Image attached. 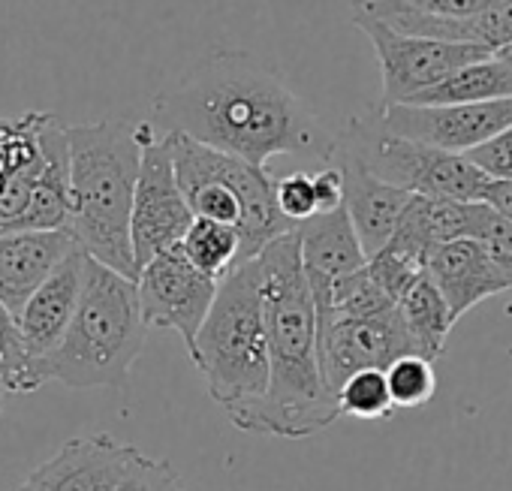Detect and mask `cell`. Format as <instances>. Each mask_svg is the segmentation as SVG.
<instances>
[{
	"instance_id": "d4e9b609",
	"label": "cell",
	"mask_w": 512,
	"mask_h": 491,
	"mask_svg": "<svg viewBox=\"0 0 512 491\" xmlns=\"http://www.w3.org/2000/svg\"><path fill=\"white\" fill-rule=\"evenodd\" d=\"M389 392L398 410H419L437 395L434 362L425 356H401L386 368Z\"/></svg>"
},
{
	"instance_id": "9a60e30c",
	"label": "cell",
	"mask_w": 512,
	"mask_h": 491,
	"mask_svg": "<svg viewBox=\"0 0 512 491\" xmlns=\"http://www.w3.org/2000/svg\"><path fill=\"white\" fill-rule=\"evenodd\" d=\"M70 229H25L0 235V302L22 317L31 296L76 251Z\"/></svg>"
},
{
	"instance_id": "f546056e",
	"label": "cell",
	"mask_w": 512,
	"mask_h": 491,
	"mask_svg": "<svg viewBox=\"0 0 512 491\" xmlns=\"http://www.w3.org/2000/svg\"><path fill=\"white\" fill-rule=\"evenodd\" d=\"M476 25H479V43L494 55L512 46V0H503L494 10L482 13Z\"/></svg>"
},
{
	"instance_id": "4fadbf2b",
	"label": "cell",
	"mask_w": 512,
	"mask_h": 491,
	"mask_svg": "<svg viewBox=\"0 0 512 491\" xmlns=\"http://www.w3.org/2000/svg\"><path fill=\"white\" fill-rule=\"evenodd\" d=\"M136 455L133 443L112 434L73 437L34 467L19 491H118Z\"/></svg>"
},
{
	"instance_id": "3957f363",
	"label": "cell",
	"mask_w": 512,
	"mask_h": 491,
	"mask_svg": "<svg viewBox=\"0 0 512 491\" xmlns=\"http://www.w3.org/2000/svg\"><path fill=\"white\" fill-rule=\"evenodd\" d=\"M142 166L136 124L97 121L70 127V232L79 248L127 275L139 278L133 254V199Z\"/></svg>"
},
{
	"instance_id": "8992f818",
	"label": "cell",
	"mask_w": 512,
	"mask_h": 491,
	"mask_svg": "<svg viewBox=\"0 0 512 491\" xmlns=\"http://www.w3.org/2000/svg\"><path fill=\"white\" fill-rule=\"evenodd\" d=\"M166 136L178 184L193 214L235 226L241 232V260L260 257L275 238L299 229V223L278 205V178L263 166H253L175 130H166Z\"/></svg>"
},
{
	"instance_id": "603a6c76",
	"label": "cell",
	"mask_w": 512,
	"mask_h": 491,
	"mask_svg": "<svg viewBox=\"0 0 512 491\" xmlns=\"http://www.w3.org/2000/svg\"><path fill=\"white\" fill-rule=\"evenodd\" d=\"M0 383L7 386V392L16 395H28L46 386L40 368L28 353L19 317L4 302H0Z\"/></svg>"
},
{
	"instance_id": "7c38bea8",
	"label": "cell",
	"mask_w": 512,
	"mask_h": 491,
	"mask_svg": "<svg viewBox=\"0 0 512 491\" xmlns=\"http://www.w3.org/2000/svg\"><path fill=\"white\" fill-rule=\"evenodd\" d=\"M401 356H419V350L398 305L377 317L338 320L320 332V365L335 395L356 371L389 368Z\"/></svg>"
},
{
	"instance_id": "5b68a950",
	"label": "cell",
	"mask_w": 512,
	"mask_h": 491,
	"mask_svg": "<svg viewBox=\"0 0 512 491\" xmlns=\"http://www.w3.org/2000/svg\"><path fill=\"white\" fill-rule=\"evenodd\" d=\"M208 395L223 413L269 392V323L260 257L241 260L220 278L217 299L190 353Z\"/></svg>"
},
{
	"instance_id": "f1b7e54d",
	"label": "cell",
	"mask_w": 512,
	"mask_h": 491,
	"mask_svg": "<svg viewBox=\"0 0 512 491\" xmlns=\"http://www.w3.org/2000/svg\"><path fill=\"white\" fill-rule=\"evenodd\" d=\"M488 178H512V127L464 154Z\"/></svg>"
},
{
	"instance_id": "8fae6325",
	"label": "cell",
	"mask_w": 512,
	"mask_h": 491,
	"mask_svg": "<svg viewBox=\"0 0 512 491\" xmlns=\"http://www.w3.org/2000/svg\"><path fill=\"white\" fill-rule=\"evenodd\" d=\"M377 109V106H374ZM386 130L422 145H434L452 154H467L482 142L512 127V97L491 103H455V106H389L377 109Z\"/></svg>"
},
{
	"instance_id": "836d02e7",
	"label": "cell",
	"mask_w": 512,
	"mask_h": 491,
	"mask_svg": "<svg viewBox=\"0 0 512 491\" xmlns=\"http://www.w3.org/2000/svg\"><path fill=\"white\" fill-rule=\"evenodd\" d=\"M4 395H7V386L0 383V407H4Z\"/></svg>"
},
{
	"instance_id": "277c9868",
	"label": "cell",
	"mask_w": 512,
	"mask_h": 491,
	"mask_svg": "<svg viewBox=\"0 0 512 491\" xmlns=\"http://www.w3.org/2000/svg\"><path fill=\"white\" fill-rule=\"evenodd\" d=\"M145 338L136 281L88 257L79 308L46 362V377L70 389H121L142 356Z\"/></svg>"
},
{
	"instance_id": "30bf717a",
	"label": "cell",
	"mask_w": 512,
	"mask_h": 491,
	"mask_svg": "<svg viewBox=\"0 0 512 491\" xmlns=\"http://www.w3.org/2000/svg\"><path fill=\"white\" fill-rule=\"evenodd\" d=\"M136 287L145 326L178 332L187 353H193L196 335L217 299L220 281L196 269L181 244H175L142 266Z\"/></svg>"
},
{
	"instance_id": "484cf974",
	"label": "cell",
	"mask_w": 512,
	"mask_h": 491,
	"mask_svg": "<svg viewBox=\"0 0 512 491\" xmlns=\"http://www.w3.org/2000/svg\"><path fill=\"white\" fill-rule=\"evenodd\" d=\"M368 272L398 302L413 287V281L425 272V266L419 260H413V257H407V254H401V251H395V248H389V244H386L380 254H374L368 260Z\"/></svg>"
},
{
	"instance_id": "4316f807",
	"label": "cell",
	"mask_w": 512,
	"mask_h": 491,
	"mask_svg": "<svg viewBox=\"0 0 512 491\" xmlns=\"http://www.w3.org/2000/svg\"><path fill=\"white\" fill-rule=\"evenodd\" d=\"M275 193H278L281 211H284L290 220H296L299 226H302L305 220H311L314 214H320L317 190H314V175L305 172V169H296V172L278 178Z\"/></svg>"
},
{
	"instance_id": "ffe728a7",
	"label": "cell",
	"mask_w": 512,
	"mask_h": 491,
	"mask_svg": "<svg viewBox=\"0 0 512 491\" xmlns=\"http://www.w3.org/2000/svg\"><path fill=\"white\" fill-rule=\"evenodd\" d=\"M398 311L416 341L419 356L437 362L446 353V338L455 326V317L449 311V302L437 290L428 272H422L413 287L398 299Z\"/></svg>"
},
{
	"instance_id": "e0dca14e",
	"label": "cell",
	"mask_w": 512,
	"mask_h": 491,
	"mask_svg": "<svg viewBox=\"0 0 512 491\" xmlns=\"http://www.w3.org/2000/svg\"><path fill=\"white\" fill-rule=\"evenodd\" d=\"M338 166L344 175V208L359 232V241L368 254V260L374 254H380L389 238L398 229V220L407 208V202L413 199V193L377 178L374 172H368L359 160L347 157L338 151Z\"/></svg>"
},
{
	"instance_id": "ac0fdd59",
	"label": "cell",
	"mask_w": 512,
	"mask_h": 491,
	"mask_svg": "<svg viewBox=\"0 0 512 491\" xmlns=\"http://www.w3.org/2000/svg\"><path fill=\"white\" fill-rule=\"evenodd\" d=\"M299 244L308 278H344L368 266V254L344 205L305 220Z\"/></svg>"
},
{
	"instance_id": "4dcf8cb0",
	"label": "cell",
	"mask_w": 512,
	"mask_h": 491,
	"mask_svg": "<svg viewBox=\"0 0 512 491\" xmlns=\"http://www.w3.org/2000/svg\"><path fill=\"white\" fill-rule=\"evenodd\" d=\"M314 190H317L320 211L341 208L344 205V175H341V166L326 163L320 172H314Z\"/></svg>"
},
{
	"instance_id": "1f68e13d",
	"label": "cell",
	"mask_w": 512,
	"mask_h": 491,
	"mask_svg": "<svg viewBox=\"0 0 512 491\" xmlns=\"http://www.w3.org/2000/svg\"><path fill=\"white\" fill-rule=\"evenodd\" d=\"M482 202H488L494 211L512 220V178H491L482 190Z\"/></svg>"
},
{
	"instance_id": "6da1fadb",
	"label": "cell",
	"mask_w": 512,
	"mask_h": 491,
	"mask_svg": "<svg viewBox=\"0 0 512 491\" xmlns=\"http://www.w3.org/2000/svg\"><path fill=\"white\" fill-rule=\"evenodd\" d=\"M154 124L263 166L278 154L338 157L335 139L260 58L238 49L205 55L190 76L154 100Z\"/></svg>"
},
{
	"instance_id": "44dd1931",
	"label": "cell",
	"mask_w": 512,
	"mask_h": 491,
	"mask_svg": "<svg viewBox=\"0 0 512 491\" xmlns=\"http://www.w3.org/2000/svg\"><path fill=\"white\" fill-rule=\"evenodd\" d=\"M181 248L196 269L220 281L241 263V232L235 226L196 217L181 241Z\"/></svg>"
},
{
	"instance_id": "d6a6232c",
	"label": "cell",
	"mask_w": 512,
	"mask_h": 491,
	"mask_svg": "<svg viewBox=\"0 0 512 491\" xmlns=\"http://www.w3.org/2000/svg\"><path fill=\"white\" fill-rule=\"evenodd\" d=\"M497 58H503L506 64H512V46H506L503 52H497Z\"/></svg>"
},
{
	"instance_id": "7402d4cb",
	"label": "cell",
	"mask_w": 512,
	"mask_h": 491,
	"mask_svg": "<svg viewBox=\"0 0 512 491\" xmlns=\"http://www.w3.org/2000/svg\"><path fill=\"white\" fill-rule=\"evenodd\" d=\"M43 115L25 112L19 118H0V196L10 181L43 160Z\"/></svg>"
},
{
	"instance_id": "5bb4252c",
	"label": "cell",
	"mask_w": 512,
	"mask_h": 491,
	"mask_svg": "<svg viewBox=\"0 0 512 491\" xmlns=\"http://www.w3.org/2000/svg\"><path fill=\"white\" fill-rule=\"evenodd\" d=\"M85 269H88V254L82 248L70 251V257L31 296V302L25 305V311L19 317L28 353H31V359L40 368L46 383H49L46 362L58 350V344L64 341V335L73 323V314L79 308L82 287H85Z\"/></svg>"
},
{
	"instance_id": "cb8c5ba5",
	"label": "cell",
	"mask_w": 512,
	"mask_h": 491,
	"mask_svg": "<svg viewBox=\"0 0 512 491\" xmlns=\"http://www.w3.org/2000/svg\"><path fill=\"white\" fill-rule=\"evenodd\" d=\"M338 404L344 416L362 422H380L398 410L389 392L386 368H365L347 377L338 389Z\"/></svg>"
},
{
	"instance_id": "ba28073f",
	"label": "cell",
	"mask_w": 512,
	"mask_h": 491,
	"mask_svg": "<svg viewBox=\"0 0 512 491\" xmlns=\"http://www.w3.org/2000/svg\"><path fill=\"white\" fill-rule=\"evenodd\" d=\"M136 136L142 142V166L133 199V254L142 272L157 254L184 241L196 214L178 184L169 136L154 121L136 124Z\"/></svg>"
},
{
	"instance_id": "52a82bcc",
	"label": "cell",
	"mask_w": 512,
	"mask_h": 491,
	"mask_svg": "<svg viewBox=\"0 0 512 491\" xmlns=\"http://www.w3.org/2000/svg\"><path fill=\"white\" fill-rule=\"evenodd\" d=\"M338 151L359 160L377 178L407 193L431 196V199L476 202L482 199V190L491 181L464 154H452V151L389 133L377 109L356 115L347 124Z\"/></svg>"
},
{
	"instance_id": "7a4b0ae2",
	"label": "cell",
	"mask_w": 512,
	"mask_h": 491,
	"mask_svg": "<svg viewBox=\"0 0 512 491\" xmlns=\"http://www.w3.org/2000/svg\"><path fill=\"white\" fill-rule=\"evenodd\" d=\"M269 323V392L229 410L238 431L305 440L344 413L320 365V323L302 260L299 229L275 238L260 254Z\"/></svg>"
},
{
	"instance_id": "9c48e42d",
	"label": "cell",
	"mask_w": 512,
	"mask_h": 491,
	"mask_svg": "<svg viewBox=\"0 0 512 491\" xmlns=\"http://www.w3.org/2000/svg\"><path fill=\"white\" fill-rule=\"evenodd\" d=\"M353 25L368 37V43L374 46V55L380 61L383 97H380L377 109L410 103L416 94L440 85L455 70L494 55L479 43H446V40H428V37H407L377 19L353 16Z\"/></svg>"
},
{
	"instance_id": "83f0119b",
	"label": "cell",
	"mask_w": 512,
	"mask_h": 491,
	"mask_svg": "<svg viewBox=\"0 0 512 491\" xmlns=\"http://www.w3.org/2000/svg\"><path fill=\"white\" fill-rule=\"evenodd\" d=\"M118 491H187L178 470L163 461V458H148V455H136L124 482L118 485Z\"/></svg>"
},
{
	"instance_id": "2e32d148",
	"label": "cell",
	"mask_w": 512,
	"mask_h": 491,
	"mask_svg": "<svg viewBox=\"0 0 512 491\" xmlns=\"http://www.w3.org/2000/svg\"><path fill=\"white\" fill-rule=\"evenodd\" d=\"M425 272L431 275V281L437 284V290L449 302V311H452L455 323L467 311H473L479 302L512 290V281L506 278V272L488 257V251L473 238H458V241L437 244V248L431 251V257H428Z\"/></svg>"
},
{
	"instance_id": "d6986e66",
	"label": "cell",
	"mask_w": 512,
	"mask_h": 491,
	"mask_svg": "<svg viewBox=\"0 0 512 491\" xmlns=\"http://www.w3.org/2000/svg\"><path fill=\"white\" fill-rule=\"evenodd\" d=\"M512 97V64L491 55L455 70L440 85L416 94L413 106H455V103H491Z\"/></svg>"
}]
</instances>
